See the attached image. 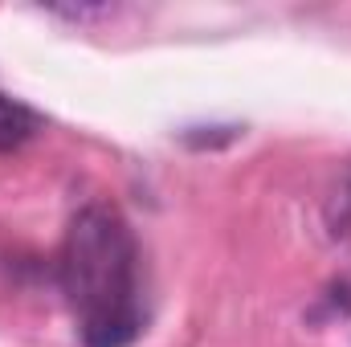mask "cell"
<instances>
[{
  "instance_id": "cell-2",
  "label": "cell",
  "mask_w": 351,
  "mask_h": 347,
  "mask_svg": "<svg viewBox=\"0 0 351 347\" xmlns=\"http://www.w3.org/2000/svg\"><path fill=\"white\" fill-rule=\"evenodd\" d=\"M37 135H41V115L29 110L25 102L0 94V156L21 152V147H25L29 139H37Z\"/></svg>"
},
{
  "instance_id": "cell-1",
  "label": "cell",
  "mask_w": 351,
  "mask_h": 347,
  "mask_svg": "<svg viewBox=\"0 0 351 347\" xmlns=\"http://www.w3.org/2000/svg\"><path fill=\"white\" fill-rule=\"evenodd\" d=\"M62 290L78 315L86 347H127L143 331L139 254L114 204L94 200L74 213L62 241Z\"/></svg>"
}]
</instances>
